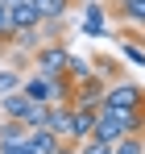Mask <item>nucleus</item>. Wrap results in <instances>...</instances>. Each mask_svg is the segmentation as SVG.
I'll use <instances>...</instances> for the list:
<instances>
[{"instance_id": "f257e3e1", "label": "nucleus", "mask_w": 145, "mask_h": 154, "mask_svg": "<svg viewBox=\"0 0 145 154\" xmlns=\"http://www.w3.org/2000/svg\"><path fill=\"white\" fill-rule=\"evenodd\" d=\"M67 63H71V50H67L62 42H42V46L33 50V67H37L46 79L67 75Z\"/></svg>"}, {"instance_id": "f03ea898", "label": "nucleus", "mask_w": 145, "mask_h": 154, "mask_svg": "<svg viewBox=\"0 0 145 154\" xmlns=\"http://www.w3.org/2000/svg\"><path fill=\"white\" fill-rule=\"evenodd\" d=\"M104 104H112V108H145V88L133 83V79H116V83H108Z\"/></svg>"}, {"instance_id": "7ed1b4c3", "label": "nucleus", "mask_w": 145, "mask_h": 154, "mask_svg": "<svg viewBox=\"0 0 145 154\" xmlns=\"http://www.w3.org/2000/svg\"><path fill=\"white\" fill-rule=\"evenodd\" d=\"M104 92H108V83L99 75L83 79V83H75V92H71V108H104Z\"/></svg>"}, {"instance_id": "20e7f679", "label": "nucleus", "mask_w": 145, "mask_h": 154, "mask_svg": "<svg viewBox=\"0 0 145 154\" xmlns=\"http://www.w3.org/2000/svg\"><path fill=\"white\" fill-rule=\"evenodd\" d=\"M8 21H13V29H37L46 17L37 13L33 0H17V4H8Z\"/></svg>"}, {"instance_id": "39448f33", "label": "nucleus", "mask_w": 145, "mask_h": 154, "mask_svg": "<svg viewBox=\"0 0 145 154\" xmlns=\"http://www.w3.org/2000/svg\"><path fill=\"white\" fill-rule=\"evenodd\" d=\"M99 112L112 117V121H120L124 133H145V108H112V104H104Z\"/></svg>"}, {"instance_id": "423d86ee", "label": "nucleus", "mask_w": 145, "mask_h": 154, "mask_svg": "<svg viewBox=\"0 0 145 154\" xmlns=\"http://www.w3.org/2000/svg\"><path fill=\"white\" fill-rule=\"evenodd\" d=\"M46 125L58 133V137H67L71 142V129H75V108L71 100H62V104H50V117H46Z\"/></svg>"}, {"instance_id": "0eeeda50", "label": "nucleus", "mask_w": 145, "mask_h": 154, "mask_svg": "<svg viewBox=\"0 0 145 154\" xmlns=\"http://www.w3.org/2000/svg\"><path fill=\"white\" fill-rule=\"evenodd\" d=\"M99 125V108H75V129H71V142L79 146V142H87L91 133H96Z\"/></svg>"}, {"instance_id": "6e6552de", "label": "nucleus", "mask_w": 145, "mask_h": 154, "mask_svg": "<svg viewBox=\"0 0 145 154\" xmlns=\"http://www.w3.org/2000/svg\"><path fill=\"white\" fill-rule=\"evenodd\" d=\"M29 108H33V100L25 96L21 88H17V92H4V96H0V112H4V117H17V121H25V117H29Z\"/></svg>"}, {"instance_id": "1a4fd4ad", "label": "nucleus", "mask_w": 145, "mask_h": 154, "mask_svg": "<svg viewBox=\"0 0 145 154\" xmlns=\"http://www.w3.org/2000/svg\"><path fill=\"white\" fill-rule=\"evenodd\" d=\"M21 92H25V96H29V100H54V92H50V79L46 75H42V71H33V75H25L21 79Z\"/></svg>"}, {"instance_id": "9d476101", "label": "nucleus", "mask_w": 145, "mask_h": 154, "mask_svg": "<svg viewBox=\"0 0 145 154\" xmlns=\"http://www.w3.org/2000/svg\"><path fill=\"white\" fill-rule=\"evenodd\" d=\"M25 137H29V125H25V121H17V117H4V121H0V150H4V146H17Z\"/></svg>"}, {"instance_id": "9b49d317", "label": "nucleus", "mask_w": 145, "mask_h": 154, "mask_svg": "<svg viewBox=\"0 0 145 154\" xmlns=\"http://www.w3.org/2000/svg\"><path fill=\"white\" fill-rule=\"evenodd\" d=\"M29 142H33V146H37L42 154H54L58 146H62V142H67V137H58V133H54L50 125H33V129H29Z\"/></svg>"}, {"instance_id": "f8f14e48", "label": "nucleus", "mask_w": 145, "mask_h": 154, "mask_svg": "<svg viewBox=\"0 0 145 154\" xmlns=\"http://www.w3.org/2000/svg\"><path fill=\"white\" fill-rule=\"evenodd\" d=\"M116 17L129 25H145V0H116Z\"/></svg>"}, {"instance_id": "ddd939ff", "label": "nucleus", "mask_w": 145, "mask_h": 154, "mask_svg": "<svg viewBox=\"0 0 145 154\" xmlns=\"http://www.w3.org/2000/svg\"><path fill=\"white\" fill-rule=\"evenodd\" d=\"M91 137H99V142H108V146H116V142L124 137V125H120V121H112V117H104V112H99V125H96V133H91Z\"/></svg>"}, {"instance_id": "4468645a", "label": "nucleus", "mask_w": 145, "mask_h": 154, "mask_svg": "<svg viewBox=\"0 0 145 154\" xmlns=\"http://www.w3.org/2000/svg\"><path fill=\"white\" fill-rule=\"evenodd\" d=\"M83 33H87V38H104V33H108V25H104V8H99L96 0L87 4V21H83Z\"/></svg>"}, {"instance_id": "2eb2a0df", "label": "nucleus", "mask_w": 145, "mask_h": 154, "mask_svg": "<svg viewBox=\"0 0 145 154\" xmlns=\"http://www.w3.org/2000/svg\"><path fill=\"white\" fill-rule=\"evenodd\" d=\"M120 54H124V63L145 67V42H137L133 33H124V38H120Z\"/></svg>"}, {"instance_id": "dca6fc26", "label": "nucleus", "mask_w": 145, "mask_h": 154, "mask_svg": "<svg viewBox=\"0 0 145 154\" xmlns=\"http://www.w3.org/2000/svg\"><path fill=\"white\" fill-rule=\"evenodd\" d=\"M67 75H71V83H83V79L96 75V63H87L83 54H71V63H67Z\"/></svg>"}, {"instance_id": "f3484780", "label": "nucleus", "mask_w": 145, "mask_h": 154, "mask_svg": "<svg viewBox=\"0 0 145 154\" xmlns=\"http://www.w3.org/2000/svg\"><path fill=\"white\" fill-rule=\"evenodd\" d=\"M37 4V13L46 17V21H62L67 13H71V0H33Z\"/></svg>"}, {"instance_id": "a211bd4d", "label": "nucleus", "mask_w": 145, "mask_h": 154, "mask_svg": "<svg viewBox=\"0 0 145 154\" xmlns=\"http://www.w3.org/2000/svg\"><path fill=\"white\" fill-rule=\"evenodd\" d=\"M13 46H17V50H37V46H42V25L37 29H17V33H13Z\"/></svg>"}, {"instance_id": "6ab92c4d", "label": "nucleus", "mask_w": 145, "mask_h": 154, "mask_svg": "<svg viewBox=\"0 0 145 154\" xmlns=\"http://www.w3.org/2000/svg\"><path fill=\"white\" fill-rule=\"evenodd\" d=\"M112 154H145V137L141 133H124L120 142L112 146Z\"/></svg>"}, {"instance_id": "aec40b11", "label": "nucleus", "mask_w": 145, "mask_h": 154, "mask_svg": "<svg viewBox=\"0 0 145 154\" xmlns=\"http://www.w3.org/2000/svg\"><path fill=\"white\" fill-rule=\"evenodd\" d=\"M79 154H112V146L99 137H87V142H79Z\"/></svg>"}, {"instance_id": "412c9836", "label": "nucleus", "mask_w": 145, "mask_h": 154, "mask_svg": "<svg viewBox=\"0 0 145 154\" xmlns=\"http://www.w3.org/2000/svg\"><path fill=\"white\" fill-rule=\"evenodd\" d=\"M13 21H8V4H0V42H13Z\"/></svg>"}, {"instance_id": "4be33fe9", "label": "nucleus", "mask_w": 145, "mask_h": 154, "mask_svg": "<svg viewBox=\"0 0 145 154\" xmlns=\"http://www.w3.org/2000/svg\"><path fill=\"white\" fill-rule=\"evenodd\" d=\"M17 88H21V75L17 71H0V96L4 92H17Z\"/></svg>"}, {"instance_id": "5701e85b", "label": "nucleus", "mask_w": 145, "mask_h": 154, "mask_svg": "<svg viewBox=\"0 0 145 154\" xmlns=\"http://www.w3.org/2000/svg\"><path fill=\"white\" fill-rule=\"evenodd\" d=\"M0 154H42V150H37V146H33V142L25 137V142H17V146H4Z\"/></svg>"}, {"instance_id": "b1692460", "label": "nucleus", "mask_w": 145, "mask_h": 154, "mask_svg": "<svg viewBox=\"0 0 145 154\" xmlns=\"http://www.w3.org/2000/svg\"><path fill=\"white\" fill-rule=\"evenodd\" d=\"M0 4H17V0H0Z\"/></svg>"}]
</instances>
